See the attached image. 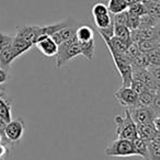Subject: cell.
<instances>
[{"label": "cell", "instance_id": "obj_35", "mask_svg": "<svg viewBox=\"0 0 160 160\" xmlns=\"http://www.w3.org/2000/svg\"><path fill=\"white\" fill-rule=\"evenodd\" d=\"M148 69L156 81V85H157V89H158L157 91H160V66H149Z\"/></svg>", "mask_w": 160, "mask_h": 160}, {"label": "cell", "instance_id": "obj_5", "mask_svg": "<svg viewBox=\"0 0 160 160\" xmlns=\"http://www.w3.org/2000/svg\"><path fill=\"white\" fill-rule=\"evenodd\" d=\"M25 123L22 118H17V120H11L7 124L5 129V135L7 140L12 144V142H18L22 138L23 133H24Z\"/></svg>", "mask_w": 160, "mask_h": 160}, {"label": "cell", "instance_id": "obj_22", "mask_svg": "<svg viewBox=\"0 0 160 160\" xmlns=\"http://www.w3.org/2000/svg\"><path fill=\"white\" fill-rule=\"evenodd\" d=\"M148 160H160V142H148Z\"/></svg>", "mask_w": 160, "mask_h": 160}, {"label": "cell", "instance_id": "obj_8", "mask_svg": "<svg viewBox=\"0 0 160 160\" xmlns=\"http://www.w3.org/2000/svg\"><path fill=\"white\" fill-rule=\"evenodd\" d=\"M41 28H42V25H21L17 29L16 36L24 38L34 45L38 38L42 36Z\"/></svg>", "mask_w": 160, "mask_h": 160}, {"label": "cell", "instance_id": "obj_6", "mask_svg": "<svg viewBox=\"0 0 160 160\" xmlns=\"http://www.w3.org/2000/svg\"><path fill=\"white\" fill-rule=\"evenodd\" d=\"M131 113L132 118L136 125L138 124H146V123H152L155 118H157L156 113L151 108H145V107H136L133 109H128Z\"/></svg>", "mask_w": 160, "mask_h": 160}, {"label": "cell", "instance_id": "obj_30", "mask_svg": "<svg viewBox=\"0 0 160 160\" xmlns=\"http://www.w3.org/2000/svg\"><path fill=\"white\" fill-rule=\"evenodd\" d=\"M127 16H128L127 10L126 11L120 12V13L112 14V19H113L114 24H121V25H126L127 27Z\"/></svg>", "mask_w": 160, "mask_h": 160}, {"label": "cell", "instance_id": "obj_43", "mask_svg": "<svg viewBox=\"0 0 160 160\" xmlns=\"http://www.w3.org/2000/svg\"><path fill=\"white\" fill-rule=\"evenodd\" d=\"M5 90H6L5 85H0V92H3Z\"/></svg>", "mask_w": 160, "mask_h": 160}, {"label": "cell", "instance_id": "obj_40", "mask_svg": "<svg viewBox=\"0 0 160 160\" xmlns=\"http://www.w3.org/2000/svg\"><path fill=\"white\" fill-rule=\"evenodd\" d=\"M153 125H155L157 132H159V133H160V118H159V116L155 118V121H153Z\"/></svg>", "mask_w": 160, "mask_h": 160}, {"label": "cell", "instance_id": "obj_24", "mask_svg": "<svg viewBox=\"0 0 160 160\" xmlns=\"http://www.w3.org/2000/svg\"><path fill=\"white\" fill-rule=\"evenodd\" d=\"M132 67H136V68H148L149 60L148 57H147V54L140 53L136 57L132 58Z\"/></svg>", "mask_w": 160, "mask_h": 160}, {"label": "cell", "instance_id": "obj_9", "mask_svg": "<svg viewBox=\"0 0 160 160\" xmlns=\"http://www.w3.org/2000/svg\"><path fill=\"white\" fill-rule=\"evenodd\" d=\"M132 68H133V79L139 80L149 90L157 92V85L148 68H136V67H132Z\"/></svg>", "mask_w": 160, "mask_h": 160}, {"label": "cell", "instance_id": "obj_37", "mask_svg": "<svg viewBox=\"0 0 160 160\" xmlns=\"http://www.w3.org/2000/svg\"><path fill=\"white\" fill-rule=\"evenodd\" d=\"M8 77H9L8 76V71L0 67V85H3L8 80Z\"/></svg>", "mask_w": 160, "mask_h": 160}, {"label": "cell", "instance_id": "obj_18", "mask_svg": "<svg viewBox=\"0 0 160 160\" xmlns=\"http://www.w3.org/2000/svg\"><path fill=\"white\" fill-rule=\"evenodd\" d=\"M156 92L152 90H146L138 96V107H145V108H151L155 99Z\"/></svg>", "mask_w": 160, "mask_h": 160}, {"label": "cell", "instance_id": "obj_2", "mask_svg": "<svg viewBox=\"0 0 160 160\" xmlns=\"http://www.w3.org/2000/svg\"><path fill=\"white\" fill-rule=\"evenodd\" d=\"M79 55H81V49L76 36L70 40L64 41L62 44L58 45L57 54H56V68H62L66 62H68L72 58L78 57Z\"/></svg>", "mask_w": 160, "mask_h": 160}, {"label": "cell", "instance_id": "obj_26", "mask_svg": "<svg viewBox=\"0 0 160 160\" xmlns=\"http://www.w3.org/2000/svg\"><path fill=\"white\" fill-rule=\"evenodd\" d=\"M127 11H128L129 13H133V14H135V16H137V17H142V16H144V14L147 13L146 7H145V5H144V2H142V1L135 2V3H133V5L128 6V9H127Z\"/></svg>", "mask_w": 160, "mask_h": 160}, {"label": "cell", "instance_id": "obj_39", "mask_svg": "<svg viewBox=\"0 0 160 160\" xmlns=\"http://www.w3.org/2000/svg\"><path fill=\"white\" fill-rule=\"evenodd\" d=\"M155 31H156V38H157L158 42L160 43V20L158 21V23L155 27Z\"/></svg>", "mask_w": 160, "mask_h": 160}, {"label": "cell", "instance_id": "obj_29", "mask_svg": "<svg viewBox=\"0 0 160 160\" xmlns=\"http://www.w3.org/2000/svg\"><path fill=\"white\" fill-rule=\"evenodd\" d=\"M107 13H109V9H108V6H105L104 3H101V2L96 3L91 9V14L93 18L103 16V14H107Z\"/></svg>", "mask_w": 160, "mask_h": 160}, {"label": "cell", "instance_id": "obj_42", "mask_svg": "<svg viewBox=\"0 0 160 160\" xmlns=\"http://www.w3.org/2000/svg\"><path fill=\"white\" fill-rule=\"evenodd\" d=\"M126 1V3L128 6H131V5H133V3H135V2H139V1H142V0H125Z\"/></svg>", "mask_w": 160, "mask_h": 160}, {"label": "cell", "instance_id": "obj_15", "mask_svg": "<svg viewBox=\"0 0 160 160\" xmlns=\"http://www.w3.org/2000/svg\"><path fill=\"white\" fill-rule=\"evenodd\" d=\"M79 46L81 49V55L88 60H92L94 58V51H96V43L94 38L88 42H79Z\"/></svg>", "mask_w": 160, "mask_h": 160}, {"label": "cell", "instance_id": "obj_38", "mask_svg": "<svg viewBox=\"0 0 160 160\" xmlns=\"http://www.w3.org/2000/svg\"><path fill=\"white\" fill-rule=\"evenodd\" d=\"M8 152H9V147L6 146L2 142H0V159L5 158V156L7 155Z\"/></svg>", "mask_w": 160, "mask_h": 160}, {"label": "cell", "instance_id": "obj_12", "mask_svg": "<svg viewBox=\"0 0 160 160\" xmlns=\"http://www.w3.org/2000/svg\"><path fill=\"white\" fill-rule=\"evenodd\" d=\"M0 116L7 123L12 120V103L2 92H0Z\"/></svg>", "mask_w": 160, "mask_h": 160}, {"label": "cell", "instance_id": "obj_1", "mask_svg": "<svg viewBox=\"0 0 160 160\" xmlns=\"http://www.w3.org/2000/svg\"><path fill=\"white\" fill-rule=\"evenodd\" d=\"M115 122V134L118 138L122 139L133 140L134 138L137 137V125L132 118L129 110H125V115H115L114 118Z\"/></svg>", "mask_w": 160, "mask_h": 160}, {"label": "cell", "instance_id": "obj_41", "mask_svg": "<svg viewBox=\"0 0 160 160\" xmlns=\"http://www.w3.org/2000/svg\"><path fill=\"white\" fill-rule=\"evenodd\" d=\"M152 140H155V142H160V133L159 132H157V133L155 134Z\"/></svg>", "mask_w": 160, "mask_h": 160}, {"label": "cell", "instance_id": "obj_25", "mask_svg": "<svg viewBox=\"0 0 160 160\" xmlns=\"http://www.w3.org/2000/svg\"><path fill=\"white\" fill-rule=\"evenodd\" d=\"M159 19L146 13L139 18V28H155Z\"/></svg>", "mask_w": 160, "mask_h": 160}, {"label": "cell", "instance_id": "obj_4", "mask_svg": "<svg viewBox=\"0 0 160 160\" xmlns=\"http://www.w3.org/2000/svg\"><path fill=\"white\" fill-rule=\"evenodd\" d=\"M118 102L126 109L138 107V94L131 87H121L114 91Z\"/></svg>", "mask_w": 160, "mask_h": 160}, {"label": "cell", "instance_id": "obj_13", "mask_svg": "<svg viewBox=\"0 0 160 160\" xmlns=\"http://www.w3.org/2000/svg\"><path fill=\"white\" fill-rule=\"evenodd\" d=\"M11 46L19 57V56L23 55L25 52L31 49L34 45L32 44L31 42H29V41L24 40V38H19V36H14L13 41H12V43H11Z\"/></svg>", "mask_w": 160, "mask_h": 160}, {"label": "cell", "instance_id": "obj_27", "mask_svg": "<svg viewBox=\"0 0 160 160\" xmlns=\"http://www.w3.org/2000/svg\"><path fill=\"white\" fill-rule=\"evenodd\" d=\"M76 30H77V28L75 27V24H71V25H68V27L64 28V29H62L60 31H58V33H59L62 42L75 38L76 36Z\"/></svg>", "mask_w": 160, "mask_h": 160}, {"label": "cell", "instance_id": "obj_16", "mask_svg": "<svg viewBox=\"0 0 160 160\" xmlns=\"http://www.w3.org/2000/svg\"><path fill=\"white\" fill-rule=\"evenodd\" d=\"M76 38L78 42H88V41L94 38L93 29L89 25H81L76 30Z\"/></svg>", "mask_w": 160, "mask_h": 160}, {"label": "cell", "instance_id": "obj_23", "mask_svg": "<svg viewBox=\"0 0 160 160\" xmlns=\"http://www.w3.org/2000/svg\"><path fill=\"white\" fill-rule=\"evenodd\" d=\"M93 21L97 29H104L113 22V19H112V14L109 12V13L103 14V16L96 17V18H93Z\"/></svg>", "mask_w": 160, "mask_h": 160}, {"label": "cell", "instance_id": "obj_17", "mask_svg": "<svg viewBox=\"0 0 160 160\" xmlns=\"http://www.w3.org/2000/svg\"><path fill=\"white\" fill-rule=\"evenodd\" d=\"M108 9L112 14L120 13V12L126 11L128 9V5L125 0H109L108 2Z\"/></svg>", "mask_w": 160, "mask_h": 160}, {"label": "cell", "instance_id": "obj_11", "mask_svg": "<svg viewBox=\"0 0 160 160\" xmlns=\"http://www.w3.org/2000/svg\"><path fill=\"white\" fill-rule=\"evenodd\" d=\"M156 133H157V129H156L155 125H153V122L137 125V136L147 142L152 140Z\"/></svg>", "mask_w": 160, "mask_h": 160}, {"label": "cell", "instance_id": "obj_19", "mask_svg": "<svg viewBox=\"0 0 160 160\" xmlns=\"http://www.w3.org/2000/svg\"><path fill=\"white\" fill-rule=\"evenodd\" d=\"M142 53H149L153 49L160 47V43L157 40H142L137 43Z\"/></svg>", "mask_w": 160, "mask_h": 160}, {"label": "cell", "instance_id": "obj_33", "mask_svg": "<svg viewBox=\"0 0 160 160\" xmlns=\"http://www.w3.org/2000/svg\"><path fill=\"white\" fill-rule=\"evenodd\" d=\"M140 53H142V52H140L137 43H135V42H133V41H132V42L129 43L128 47H127V52H126L127 56H128V57L131 58V60H132V58L136 57V56L139 55Z\"/></svg>", "mask_w": 160, "mask_h": 160}, {"label": "cell", "instance_id": "obj_20", "mask_svg": "<svg viewBox=\"0 0 160 160\" xmlns=\"http://www.w3.org/2000/svg\"><path fill=\"white\" fill-rule=\"evenodd\" d=\"M142 2L146 7L147 13L160 20V2L150 1V0H142Z\"/></svg>", "mask_w": 160, "mask_h": 160}, {"label": "cell", "instance_id": "obj_3", "mask_svg": "<svg viewBox=\"0 0 160 160\" xmlns=\"http://www.w3.org/2000/svg\"><path fill=\"white\" fill-rule=\"evenodd\" d=\"M104 153L111 157H131L136 156L134 150L133 142L128 139L116 138L105 148Z\"/></svg>", "mask_w": 160, "mask_h": 160}, {"label": "cell", "instance_id": "obj_10", "mask_svg": "<svg viewBox=\"0 0 160 160\" xmlns=\"http://www.w3.org/2000/svg\"><path fill=\"white\" fill-rule=\"evenodd\" d=\"M17 58H18V55L16 54V52L12 48L11 45L1 49L0 51V67L8 71V69L10 68L13 60L17 59Z\"/></svg>", "mask_w": 160, "mask_h": 160}, {"label": "cell", "instance_id": "obj_14", "mask_svg": "<svg viewBox=\"0 0 160 160\" xmlns=\"http://www.w3.org/2000/svg\"><path fill=\"white\" fill-rule=\"evenodd\" d=\"M132 142H133L135 155L144 158L145 160H148V142H145L142 138H139L138 136L136 138H134Z\"/></svg>", "mask_w": 160, "mask_h": 160}, {"label": "cell", "instance_id": "obj_44", "mask_svg": "<svg viewBox=\"0 0 160 160\" xmlns=\"http://www.w3.org/2000/svg\"><path fill=\"white\" fill-rule=\"evenodd\" d=\"M150 1H156V2H160V0H150Z\"/></svg>", "mask_w": 160, "mask_h": 160}, {"label": "cell", "instance_id": "obj_28", "mask_svg": "<svg viewBox=\"0 0 160 160\" xmlns=\"http://www.w3.org/2000/svg\"><path fill=\"white\" fill-rule=\"evenodd\" d=\"M146 54L149 60V66H160V47Z\"/></svg>", "mask_w": 160, "mask_h": 160}, {"label": "cell", "instance_id": "obj_21", "mask_svg": "<svg viewBox=\"0 0 160 160\" xmlns=\"http://www.w3.org/2000/svg\"><path fill=\"white\" fill-rule=\"evenodd\" d=\"M114 36H118L127 42H132L131 38V30L126 25L114 24Z\"/></svg>", "mask_w": 160, "mask_h": 160}, {"label": "cell", "instance_id": "obj_7", "mask_svg": "<svg viewBox=\"0 0 160 160\" xmlns=\"http://www.w3.org/2000/svg\"><path fill=\"white\" fill-rule=\"evenodd\" d=\"M35 45L38 49L46 57H53L56 56L58 49V45L54 42V40L48 35H42L38 38L35 42Z\"/></svg>", "mask_w": 160, "mask_h": 160}, {"label": "cell", "instance_id": "obj_46", "mask_svg": "<svg viewBox=\"0 0 160 160\" xmlns=\"http://www.w3.org/2000/svg\"><path fill=\"white\" fill-rule=\"evenodd\" d=\"M159 118H160V115H159Z\"/></svg>", "mask_w": 160, "mask_h": 160}, {"label": "cell", "instance_id": "obj_34", "mask_svg": "<svg viewBox=\"0 0 160 160\" xmlns=\"http://www.w3.org/2000/svg\"><path fill=\"white\" fill-rule=\"evenodd\" d=\"M13 38L14 36H11V35H8L6 33H2V32H0V51L6 47L10 46L13 41Z\"/></svg>", "mask_w": 160, "mask_h": 160}, {"label": "cell", "instance_id": "obj_36", "mask_svg": "<svg viewBox=\"0 0 160 160\" xmlns=\"http://www.w3.org/2000/svg\"><path fill=\"white\" fill-rule=\"evenodd\" d=\"M151 109L153 110V112L156 113L157 118L160 115V91H157L155 94V99H153L152 105H151Z\"/></svg>", "mask_w": 160, "mask_h": 160}, {"label": "cell", "instance_id": "obj_45", "mask_svg": "<svg viewBox=\"0 0 160 160\" xmlns=\"http://www.w3.org/2000/svg\"><path fill=\"white\" fill-rule=\"evenodd\" d=\"M0 160H5V159H3V158H2V159H0Z\"/></svg>", "mask_w": 160, "mask_h": 160}, {"label": "cell", "instance_id": "obj_32", "mask_svg": "<svg viewBox=\"0 0 160 160\" xmlns=\"http://www.w3.org/2000/svg\"><path fill=\"white\" fill-rule=\"evenodd\" d=\"M129 87H131L132 89H133L134 91L138 94V96H139L140 93H142L144 91H146V90H148V88H147L144 83L140 82L139 80H137V79L132 80V82H131V85H129Z\"/></svg>", "mask_w": 160, "mask_h": 160}, {"label": "cell", "instance_id": "obj_31", "mask_svg": "<svg viewBox=\"0 0 160 160\" xmlns=\"http://www.w3.org/2000/svg\"><path fill=\"white\" fill-rule=\"evenodd\" d=\"M139 18L140 17H137V16H135V14L129 13L128 12V16H127V28H128L131 31L139 28Z\"/></svg>", "mask_w": 160, "mask_h": 160}]
</instances>
